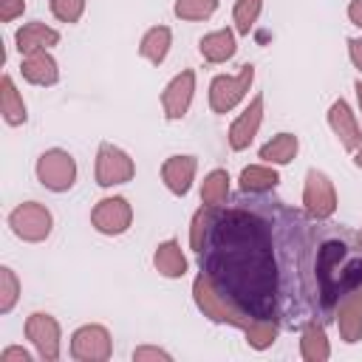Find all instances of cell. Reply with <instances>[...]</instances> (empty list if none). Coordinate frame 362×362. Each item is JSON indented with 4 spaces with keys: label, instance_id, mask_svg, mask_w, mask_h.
Listing matches in <instances>:
<instances>
[{
    "label": "cell",
    "instance_id": "1",
    "mask_svg": "<svg viewBox=\"0 0 362 362\" xmlns=\"http://www.w3.org/2000/svg\"><path fill=\"white\" fill-rule=\"evenodd\" d=\"M201 272L246 320H274L283 300V266L272 223L252 209L218 206L204 240Z\"/></svg>",
    "mask_w": 362,
    "mask_h": 362
},
{
    "label": "cell",
    "instance_id": "2",
    "mask_svg": "<svg viewBox=\"0 0 362 362\" xmlns=\"http://www.w3.org/2000/svg\"><path fill=\"white\" fill-rule=\"evenodd\" d=\"M314 280L325 311L362 288V232L322 240L314 255Z\"/></svg>",
    "mask_w": 362,
    "mask_h": 362
},
{
    "label": "cell",
    "instance_id": "3",
    "mask_svg": "<svg viewBox=\"0 0 362 362\" xmlns=\"http://www.w3.org/2000/svg\"><path fill=\"white\" fill-rule=\"evenodd\" d=\"M252 79H255V65H243L235 76H229V74L215 76V79L209 82V107H212L215 113H229V110H235V107L246 99V93H249V88H252Z\"/></svg>",
    "mask_w": 362,
    "mask_h": 362
},
{
    "label": "cell",
    "instance_id": "4",
    "mask_svg": "<svg viewBox=\"0 0 362 362\" xmlns=\"http://www.w3.org/2000/svg\"><path fill=\"white\" fill-rule=\"evenodd\" d=\"M8 226H11V232H14L20 240H25V243H40V240H45V238L51 235L54 218H51V212H48L45 204H40V201H25V204H20V206L11 209Z\"/></svg>",
    "mask_w": 362,
    "mask_h": 362
},
{
    "label": "cell",
    "instance_id": "5",
    "mask_svg": "<svg viewBox=\"0 0 362 362\" xmlns=\"http://www.w3.org/2000/svg\"><path fill=\"white\" fill-rule=\"evenodd\" d=\"M192 300H195V305L201 308V314L209 317L212 322L232 325V328H246V325H249V320L240 317V314L215 291V286L209 283V277H206L204 272L192 280Z\"/></svg>",
    "mask_w": 362,
    "mask_h": 362
},
{
    "label": "cell",
    "instance_id": "6",
    "mask_svg": "<svg viewBox=\"0 0 362 362\" xmlns=\"http://www.w3.org/2000/svg\"><path fill=\"white\" fill-rule=\"evenodd\" d=\"M37 181L51 192H65L76 181V161L68 150L51 147L37 158Z\"/></svg>",
    "mask_w": 362,
    "mask_h": 362
},
{
    "label": "cell",
    "instance_id": "7",
    "mask_svg": "<svg viewBox=\"0 0 362 362\" xmlns=\"http://www.w3.org/2000/svg\"><path fill=\"white\" fill-rule=\"evenodd\" d=\"M303 206L314 221H328L337 212V189H334V181L325 173H320V170L305 173Z\"/></svg>",
    "mask_w": 362,
    "mask_h": 362
},
{
    "label": "cell",
    "instance_id": "8",
    "mask_svg": "<svg viewBox=\"0 0 362 362\" xmlns=\"http://www.w3.org/2000/svg\"><path fill=\"white\" fill-rule=\"evenodd\" d=\"M133 175H136L133 158L122 147L102 141L99 153H96V184L99 187H116V184H127Z\"/></svg>",
    "mask_w": 362,
    "mask_h": 362
},
{
    "label": "cell",
    "instance_id": "9",
    "mask_svg": "<svg viewBox=\"0 0 362 362\" xmlns=\"http://www.w3.org/2000/svg\"><path fill=\"white\" fill-rule=\"evenodd\" d=\"M113 354V339L105 325H82L71 337V356L79 362H105Z\"/></svg>",
    "mask_w": 362,
    "mask_h": 362
},
{
    "label": "cell",
    "instance_id": "10",
    "mask_svg": "<svg viewBox=\"0 0 362 362\" xmlns=\"http://www.w3.org/2000/svg\"><path fill=\"white\" fill-rule=\"evenodd\" d=\"M90 223L102 235H124L133 223V206L122 195H107L90 209Z\"/></svg>",
    "mask_w": 362,
    "mask_h": 362
},
{
    "label": "cell",
    "instance_id": "11",
    "mask_svg": "<svg viewBox=\"0 0 362 362\" xmlns=\"http://www.w3.org/2000/svg\"><path fill=\"white\" fill-rule=\"evenodd\" d=\"M25 337L37 348V356L40 359H45V362L59 359V339H62V334H59V322L51 314H42V311L28 314V320H25Z\"/></svg>",
    "mask_w": 362,
    "mask_h": 362
},
{
    "label": "cell",
    "instance_id": "12",
    "mask_svg": "<svg viewBox=\"0 0 362 362\" xmlns=\"http://www.w3.org/2000/svg\"><path fill=\"white\" fill-rule=\"evenodd\" d=\"M192 96H195V71L187 68V71L175 74V76L167 82V88L161 90L164 116H167L170 122L184 119L187 110H189V105H192Z\"/></svg>",
    "mask_w": 362,
    "mask_h": 362
},
{
    "label": "cell",
    "instance_id": "13",
    "mask_svg": "<svg viewBox=\"0 0 362 362\" xmlns=\"http://www.w3.org/2000/svg\"><path fill=\"white\" fill-rule=\"evenodd\" d=\"M260 124H263V96L257 93V96H252V102L243 107V113L229 124V147H232V150H246V147L255 141Z\"/></svg>",
    "mask_w": 362,
    "mask_h": 362
},
{
    "label": "cell",
    "instance_id": "14",
    "mask_svg": "<svg viewBox=\"0 0 362 362\" xmlns=\"http://www.w3.org/2000/svg\"><path fill=\"white\" fill-rule=\"evenodd\" d=\"M328 124L334 130V136L339 139V144L345 150H356L362 144V127L356 122V113L351 110V105L345 99H337L331 107H328Z\"/></svg>",
    "mask_w": 362,
    "mask_h": 362
},
{
    "label": "cell",
    "instance_id": "15",
    "mask_svg": "<svg viewBox=\"0 0 362 362\" xmlns=\"http://www.w3.org/2000/svg\"><path fill=\"white\" fill-rule=\"evenodd\" d=\"M195 170H198L195 156H170L161 164V181L173 195H187L195 181Z\"/></svg>",
    "mask_w": 362,
    "mask_h": 362
},
{
    "label": "cell",
    "instance_id": "16",
    "mask_svg": "<svg viewBox=\"0 0 362 362\" xmlns=\"http://www.w3.org/2000/svg\"><path fill=\"white\" fill-rule=\"evenodd\" d=\"M337 305H339V308H337L339 337H342L348 345L359 342V339H362V294H359V288L351 291V294H345Z\"/></svg>",
    "mask_w": 362,
    "mask_h": 362
},
{
    "label": "cell",
    "instance_id": "17",
    "mask_svg": "<svg viewBox=\"0 0 362 362\" xmlns=\"http://www.w3.org/2000/svg\"><path fill=\"white\" fill-rule=\"evenodd\" d=\"M20 74L25 82L31 85H57L59 79V68H57V59L48 54V51H34V54H23V62H20Z\"/></svg>",
    "mask_w": 362,
    "mask_h": 362
},
{
    "label": "cell",
    "instance_id": "18",
    "mask_svg": "<svg viewBox=\"0 0 362 362\" xmlns=\"http://www.w3.org/2000/svg\"><path fill=\"white\" fill-rule=\"evenodd\" d=\"M17 51L20 54H34V51H48L51 45L59 42V31L45 25V23H25L23 28H17L14 34Z\"/></svg>",
    "mask_w": 362,
    "mask_h": 362
},
{
    "label": "cell",
    "instance_id": "19",
    "mask_svg": "<svg viewBox=\"0 0 362 362\" xmlns=\"http://www.w3.org/2000/svg\"><path fill=\"white\" fill-rule=\"evenodd\" d=\"M198 51H201V57H204L206 62H212V65L232 59V57H235V51H238L235 31H229V28H218V31L204 34V37H201V42H198Z\"/></svg>",
    "mask_w": 362,
    "mask_h": 362
},
{
    "label": "cell",
    "instance_id": "20",
    "mask_svg": "<svg viewBox=\"0 0 362 362\" xmlns=\"http://www.w3.org/2000/svg\"><path fill=\"white\" fill-rule=\"evenodd\" d=\"M153 266H156V272L164 274V277H184L189 263H187V257H184V252H181V243L170 238V240H164V243L156 246Z\"/></svg>",
    "mask_w": 362,
    "mask_h": 362
},
{
    "label": "cell",
    "instance_id": "21",
    "mask_svg": "<svg viewBox=\"0 0 362 362\" xmlns=\"http://www.w3.org/2000/svg\"><path fill=\"white\" fill-rule=\"evenodd\" d=\"M240 189L249 192V195H263L269 189H274L280 184V173L269 164H249L240 170V178H238Z\"/></svg>",
    "mask_w": 362,
    "mask_h": 362
},
{
    "label": "cell",
    "instance_id": "22",
    "mask_svg": "<svg viewBox=\"0 0 362 362\" xmlns=\"http://www.w3.org/2000/svg\"><path fill=\"white\" fill-rule=\"evenodd\" d=\"M0 113H3L6 124H11V127H17V124H23L28 119L25 102H23L17 85H14V79L8 74H3V79H0Z\"/></svg>",
    "mask_w": 362,
    "mask_h": 362
},
{
    "label": "cell",
    "instance_id": "23",
    "mask_svg": "<svg viewBox=\"0 0 362 362\" xmlns=\"http://www.w3.org/2000/svg\"><path fill=\"white\" fill-rule=\"evenodd\" d=\"M170 45H173V31H170L167 25H153V28L144 31V37H141V42H139V54H141L147 62L161 65V62L167 59Z\"/></svg>",
    "mask_w": 362,
    "mask_h": 362
},
{
    "label": "cell",
    "instance_id": "24",
    "mask_svg": "<svg viewBox=\"0 0 362 362\" xmlns=\"http://www.w3.org/2000/svg\"><path fill=\"white\" fill-rule=\"evenodd\" d=\"M300 356L305 362H325L331 356V345L325 337V328L320 322H308L300 334Z\"/></svg>",
    "mask_w": 362,
    "mask_h": 362
},
{
    "label": "cell",
    "instance_id": "25",
    "mask_svg": "<svg viewBox=\"0 0 362 362\" xmlns=\"http://www.w3.org/2000/svg\"><path fill=\"white\" fill-rule=\"evenodd\" d=\"M297 150H300V141L294 133H277L260 147V158L266 164H288V161H294Z\"/></svg>",
    "mask_w": 362,
    "mask_h": 362
},
{
    "label": "cell",
    "instance_id": "26",
    "mask_svg": "<svg viewBox=\"0 0 362 362\" xmlns=\"http://www.w3.org/2000/svg\"><path fill=\"white\" fill-rule=\"evenodd\" d=\"M226 201H229V173L212 170L201 184V204L218 209V206H226Z\"/></svg>",
    "mask_w": 362,
    "mask_h": 362
},
{
    "label": "cell",
    "instance_id": "27",
    "mask_svg": "<svg viewBox=\"0 0 362 362\" xmlns=\"http://www.w3.org/2000/svg\"><path fill=\"white\" fill-rule=\"evenodd\" d=\"M243 331H246V342L255 351H266L277 339L280 325H277V320H249V325Z\"/></svg>",
    "mask_w": 362,
    "mask_h": 362
},
{
    "label": "cell",
    "instance_id": "28",
    "mask_svg": "<svg viewBox=\"0 0 362 362\" xmlns=\"http://www.w3.org/2000/svg\"><path fill=\"white\" fill-rule=\"evenodd\" d=\"M263 11V0H238L235 3V11H232V20H235V31L238 34H249L257 23Z\"/></svg>",
    "mask_w": 362,
    "mask_h": 362
},
{
    "label": "cell",
    "instance_id": "29",
    "mask_svg": "<svg viewBox=\"0 0 362 362\" xmlns=\"http://www.w3.org/2000/svg\"><path fill=\"white\" fill-rule=\"evenodd\" d=\"M218 8V0H175L173 11L178 20H206Z\"/></svg>",
    "mask_w": 362,
    "mask_h": 362
},
{
    "label": "cell",
    "instance_id": "30",
    "mask_svg": "<svg viewBox=\"0 0 362 362\" xmlns=\"http://www.w3.org/2000/svg\"><path fill=\"white\" fill-rule=\"evenodd\" d=\"M212 215H215V206H206V204L192 215V223H189V249L192 252H201L204 249V240H206Z\"/></svg>",
    "mask_w": 362,
    "mask_h": 362
},
{
    "label": "cell",
    "instance_id": "31",
    "mask_svg": "<svg viewBox=\"0 0 362 362\" xmlns=\"http://www.w3.org/2000/svg\"><path fill=\"white\" fill-rule=\"evenodd\" d=\"M20 300V280L8 266H0V314H8Z\"/></svg>",
    "mask_w": 362,
    "mask_h": 362
},
{
    "label": "cell",
    "instance_id": "32",
    "mask_svg": "<svg viewBox=\"0 0 362 362\" xmlns=\"http://www.w3.org/2000/svg\"><path fill=\"white\" fill-rule=\"evenodd\" d=\"M85 11V0H51V14L59 23H76Z\"/></svg>",
    "mask_w": 362,
    "mask_h": 362
},
{
    "label": "cell",
    "instance_id": "33",
    "mask_svg": "<svg viewBox=\"0 0 362 362\" xmlns=\"http://www.w3.org/2000/svg\"><path fill=\"white\" fill-rule=\"evenodd\" d=\"M170 359L173 356L167 351L156 348V345H141V348L133 351V362H170Z\"/></svg>",
    "mask_w": 362,
    "mask_h": 362
},
{
    "label": "cell",
    "instance_id": "34",
    "mask_svg": "<svg viewBox=\"0 0 362 362\" xmlns=\"http://www.w3.org/2000/svg\"><path fill=\"white\" fill-rule=\"evenodd\" d=\"M23 11H25V0H0V20L3 23H11Z\"/></svg>",
    "mask_w": 362,
    "mask_h": 362
},
{
    "label": "cell",
    "instance_id": "35",
    "mask_svg": "<svg viewBox=\"0 0 362 362\" xmlns=\"http://www.w3.org/2000/svg\"><path fill=\"white\" fill-rule=\"evenodd\" d=\"M34 356L25 351V348H20V345H11V348H6L3 354H0V362H31Z\"/></svg>",
    "mask_w": 362,
    "mask_h": 362
},
{
    "label": "cell",
    "instance_id": "36",
    "mask_svg": "<svg viewBox=\"0 0 362 362\" xmlns=\"http://www.w3.org/2000/svg\"><path fill=\"white\" fill-rule=\"evenodd\" d=\"M348 54H351V62L362 71V37H351L348 40Z\"/></svg>",
    "mask_w": 362,
    "mask_h": 362
},
{
    "label": "cell",
    "instance_id": "37",
    "mask_svg": "<svg viewBox=\"0 0 362 362\" xmlns=\"http://www.w3.org/2000/svg\"><path fill=\"white\" fill-rule=\"evenodd\" d=\"M348 20L362 28V0H351L348 3Z\"/></svg>",
    "mask_w": 362,
    "mask_h": 362
},
{
    "label": "cell",
    "instance_id": "38",
    "mask_svg": "<svg viewBox=\"0 0 362 362\" xmlns=\"http://www.w3.org/2000/svg\"><path fill=\"white\" fill-rule=\"evenodd\" d=\"M354 164H356V167H362V144L354 150Z\"/></svg>",
    "mask_w": 362,
    "mask_h": 362
},
{
    "label": "cell",
    "instance_id": "39",
    "mask_svg": "<svg viewBox=\"0 0 362 362\" xmlns=\"http://www.w3.org/2000/svg\"><path fill=\"white\" fill-rule=\"evenodd\" d=\"M354 88H356V99H359V113H362V82H356Z\"/></svg>",
    "mask_w": 362,
    "mask_h": 362
},
{
    "label": "cell",
    "instance_id": "40",
    "mask_svg": "<svg viewBox=\"0 0 362 362\" xmlns=\"http://www.w3.org/2000/svg\"><path fill=\"white\" fill-rule=\"evenodd\" d=\"M359 294H362V288H359Z\"/></svg>",
    "mask_w": 362,
    "mask_h": 362
}]
</instances>
